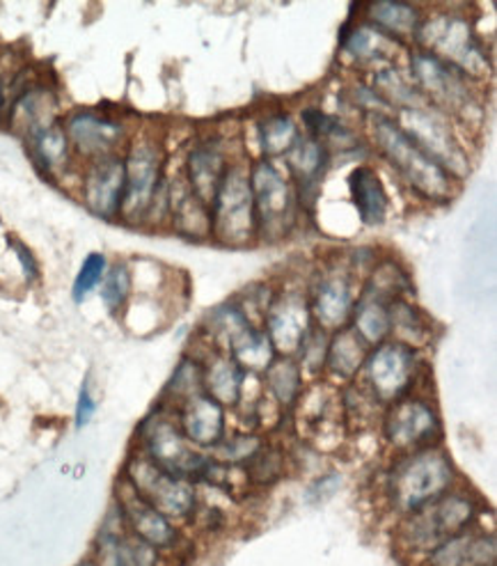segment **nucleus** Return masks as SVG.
I'll list each match as a JSON object with an SVG mask.
<instances>
[{
	"label": "nucleus",
	"instance_id": "obj_1",
	"mask_svg": "<svg viewBox=\"0 0 497 566\" xmlns=\"http://www.w3.org/2000/svg\"><path fill=\"white\" fill-rule=\"evenodd\" d=\"M367 136L383 159L396 170L415 196L431 205H447L458 196L461 184L406 136L392 115L367 117Z\"/></svg>",
	"mask_w": 497,
	"mask_h": 566
},
{
	"label": "nucleus",
	"instance_id": "obj_2",
	"mask_svg": "<svg viewBox=\"0 0 497 566\" xmlns=\"http://www.w3.org/2000/svg\"><path fill=\"white\" fill-rule=\"evenodd\" d=\"M415 49L429 51L473 83L490 76L493 62L470 17L454 10L429 12L415 38Z\"/></svg>",
	"mask_w": 497,
	"mask_h": 566
},
{
	"label": "nucleus",
	"instance_id": "obj_3",
	"mask_svg": "<svg viewBox=\"0 0 497 566\" xmlns=\"http://www.w3.org/2000/svg\"><path fill=\"white\" fill-rule=\"evenodd\" d=\"M409 76L422 99L450 115L458 127H477V122L484 117V104L475 83L433 53L413 49L409 55Z\"/></svg>",
	"mask_w": 497,
	"mask_h": 566
},
{
	"label": "nucleus",
	"instance_id": "obj_4",
	"mask_svg": "<svg viewBox=\"0 0 497 566\" xmlns=\"http://www.w3.org/2000/svg\"><path fill=\"white\" fill-rule=\"evenodd\" d=\"M121 159L124 175H127V191H124L119 220L134 228H145L149 209L168 177L163 140L154 132L134 134L121 151Z\"/></svg>",
	"mask_w": 497,
	"mask_h": 566
},
{
	"label": "nucleus",
	"instance_id": "obj_5",
	"mask_svg": "<svg viewBox=\"0 0 497 566\" xmlns=\"http://www.w3.org/2000/svg\"><path fill=\"white\" fill-rule=\"evenodd\" d=\"M392 117L403 129V134H406L429 159L436 161L450 177H454L458 184L463 179H468L473 170L470 151L456 129L458 124L450 115L422 102L413 108L392 113Z\"/></svg>",
	"mask_w": 497,
	"mask_h": 566
},
{
	"label": "nucleus",
	"instance_id": "obj_6",
	"mask_svg": "<svg viewBox=\"0 0 497 566\" xmlns=\"http://www.w3.org/2000/svg\"><path fill=\"white\" fill-rule=\"evenodd\" d=\"M211 239L228 248H245L257 241V216L251 188V164L236 159L225 172L211 205Z\"/></svg>",
	"mask_w": 497,
	"mask_h": 566
},
{
	"label": "nucleus",
	"instance_id": "obj_7",
	"mask_svg": "<svg viewBox=\"0 0 497 566\" xmlns=\"http://www.w3.org/2000/svg\"><path fill=\"white\" fill-rule=\"evenodd\" d=\"M454 482V468L445 452L424 448L403 457L390 473L388 493L396 512L413 514L445 495Z\"/></svg>",
	"mask_w": 497,
	"mask_h": 566
},
{
	"label": "nucleus",
	"instance_id": "obj_8",
	"mask_svg": "<svg viewBox=\"0 0 497 566\" xmlns=\"http://www.w3.org/2000/svg\"><path fill=\"white\" fill-rule=\"evenodd\" d=\"M251 188L257 216L260 241H283L292 234L298 223V198L296 188L285 168L275 161L257 159L251 164Z\"/></svg>",
	"mask_w": 497,
	"mask_h": 566
},
{
	"label": "nucleus",
	"instance_id": "obj_9",
	"mask_svg": "<svg viewBox=\"0 0 497 566\" xmlns=\"http://www.w3.org/2000/svg\"><path fill=\"white\" fill-rule=\"evenodd\" d=\"M62 127H65L81 166L104 159V156L121 154L134 136L127 119L102 108L72 111L62 119Z\"/></svg>",
	"mask_w": 497,
	"mask_h": 566
},
{
	"label": "nucleus",
	"instance_id": "obj_10",
	"mask_svg": "<svg viewBox=\"0 0 497 566\" xmlns=\"http://www.w3.org/2000/svg\"><path fill=\"white\" fill-rule=\"evenodd\" d=\"M477 514L475 502L468 495L445 493L409 514L403 523V537L415 551H436L456 534L465 532Z\"/></svg>",
	"mask_w": 497,
	"mask_h": 566
},
{
	"label": "nucleus",
	"instance_id": "obj_11",
	"mask_svg": "<svg viewBox=\"0 0 497 566\" xmlns=\"http://www.w3.org/2000/svg\"><path fill=\"white\" fill-rule=\"evenodd\" d=\"M140 440L145 448L142 454L154 465L166 470L168 475L189 482L204 475L209 459H204V454L195 450V446L183 436L179 424L172 422L168 416L157 413L147 418L140 427Z\"/></svg>",
	"mask_w": 497,
	"mask_h": 566
},
{
	"label": "nucleus",
	"instance_id": "obj_12",
	"mask_svg": "<svg viewBox=\"0 0 497 566\" xmlns=\"http://www.w3.org/2000/svg\"><path fill=\"white\" fill-rule=\"evenodd\" d=\"M129 486L166 518H186L195 512V486L189 480L168 475L166 470L154 465L145 454H136L127 463Z\"/></svg>",
	"mask_w": 497,
	"mask_h": 566
},
{
	"label": "nucleus",
	"instance_id": "obj_13",
	"mask_svg": "<svg viewBox=\"0 0 497 566\" xmlns=\"http://www.w3.org/2000/svg\"><path fill=\"white\" fill-rule=\"evenodd\" d=\"M367 384L377 403H394L413 386L417 356L399 342H383L364 360Z\"/></svg>",
	"mask_w": 497,
	"mask_h": 566
},
{
	"label": "nucleus",
	"instance_id": "obj_14",
	"mask_svg": "<svg viewBox=\"0 0 497 566\" xmlns=\"http://www.w3.org/2000/svg\"><path fill=\"white\" fill-rule=\"evenodd\" d=\"M356 273L349 266H330L317 275V282L309 294V310L317 319V326L326 333L345 331L351 322L353 307L358 303Z\"/></svg>",
	"mask_w": 497,
	"mask_h": 566
},
{
	"label": "nucleus",
	"instance_id": "obj_15",
	"mask_svg": "<svg viewBox=\"0 0 497 566\" xmlns=\"http://www.w3.org/2000/svg\"><path fill=\"white\" fill-rule=\"evenodd\" d=\"M78 191L89 213L102 220H117L121 216L124 191H127L121 154L83 164L78 170Z\"/></svg>",
	"mask_w": 497,
	"mask_h": 566
},
{
	"label": "nucleus",
	"instance_id": "obj_16",
	"mask_svg": "<svg viewBox=\"0 0 497 566\" xmlns=\"http://www.w3.org/2000/svg\"><path fill=\"white\" fill-rule=\"evenodd\" d=\"M264 333L268 335L273 349L294 356L313 328V310L305 292H277L266 310Z\"/></svg>",
	"mask_w": 497,
	"mask_h": 566
},
{
	"label": "nucleus",
	"instance_id": "obj_17",
	"mask_svg": "<svg viewBox=\"0 0 497 566\" xmlns=\"http://www.w3.org/2000/svg\"><path fill=\"white\" fill-rule=\"evenodd\" d=\"M236 159L230 156V149L223 138L204 136L195 140L183 159V181L191 188V193L202 200L207 207L211 205L215 191Z\"/></svg>",
	"mask_w": 497,
	"mask_h": 566
},
{
	"label": "nucleus",
	"instance_id": "obj_18",
	"mask_svg": "<svg viewBox=\"0 0 497 566\" xmlns=\"http://www.w3.org/2000/svg\"><path fill=\"white\" fill-rule=\"evenodd\" d=\"M339 49L353 67L364 72H377L381 67L394 65L396 55L401 53V44L388 38L377 25L369 21H349L341 28Z\"/></svg>",
	"mask_w": 497,
	"mask_h": 566
},
{
	"label": "nucleus",
	"instance_id": "obj_19",
	"mask_svg": "<svg viewBox=\"0 0 497 566\" xmlns=\"http://www.w3.org/2000/svg\"><path fill=\"white\" fill-rule=\"evenodd\" d=\"M441 433L438 413L422 399H396L385 416V438L399 450L420 448Z\"/></svg>",
	"mask_w": 497,
	"mask_h": 566
},
{
	"label": "nucleus",
	"instance_id": "obj_20",
	"mask_svg": "<svg viewBox=\"0 0 497 566\" xmlns=\"http://www.w3.org/2000/svg\"><path fill=\"white\" fill-rule=\"evenodd\" d=\"M60 122L57 92L42 83H28L6 111V124L23 140Z\"/></svg>",
	"mask_w": 497,
	"mask_h": 566
},
{
	"label": "nucleus",
	"instance_id": "obj_21",
	"mask_svg": "<svg viewBox=\"0 0 497 566\" xmlns=\"http://www.w3.org/2000/svg\"><path fill=\"white\" fill-rule=\"evenodd\" d=\"M285 159H287L285 170L296 188L298 205H300V209H305L317 200L332 156L317 138L300 134V138L287 151Z\"/></svg>",
	"mask_w": 497,
	"mask_h": 566
},
{
	"label": "nucleus",
	"instance_id": "obj_22",
	"mask_svg": "<svg viewBox=\"0 0 497 566\" xmlns=\"http://www.w3.org/2000/svg\"><path fill=\"white\" fill-rule=\"evenodd\" d=\"M117 507L127 530L151 548H172V544L177 542V532L170 518L147 505V502L129 486L127 480H121L119 484Z\"/></svg>",
	"mask_w": 497,
	"mask_h": 566
},
{
	"label": "nucleus",
	"instance_id": "obj_23",
	"mask_svg": "<svg viewBox=\"0 0 497 566\" xmlns=\"http://www.w3.org/2000/svg\"><path fill=\"white\" fill-rule=\"evenodd\" d=\"M25 149L38 170L51 181H65L72 172L81 170V166H76L78 159L70 145L65 127H62V119L25 138Z\"/></svg>",
	"mask_w": 497,
	"mask_h": 566
},
{
	"label": "nucleus",
	"instance_id": "obj_24",
	"mask_svg": "<svg viewBox=\"0 0 497 566\" xmlns=\"http://www.w3.org/2000/svg\"><path fill=\"white\" fill-rule=\"evenodd\" d=\"M179 429L195 448H215L225 436V408L200 392L181 403Z\"/></svg>",
	"mask_w": 497,
	"mask_h": 566
},
{
	"label": "nucleus",
	"instance_id": "obj_25",
	"mask_svg": "<svg viewBox=\"0 0 497 566\" xmlns=\"http://www.w3.org/2000/svg\"><path fill=\"white\" fill-rule=\"evenodd\" d=\"M168 220L172 230H177L186 239H211L209 207L191 193L183 177H179L177 181L168 179Z\"/></svg>",
	"mask_w": 497,
	"mask_h": 566
},
{
	"label": "nucleus",
	"instance_id": "obj_26",
	"mask_svg": "<svg viewBox=\"0 0 497 566\" xmlns=\"http://www.w3.org/2000/svg\"><path fill=\"white\" fill-rule=\"evenodd\" d=\"M349 193L364 228H381L385 223L390 211V198L377 168L358 166L349 175Z\"/></svg>",
	"mask_w": 497,
	"mask_h": 566
},
{
	"label": "nucleus",
	"instance_id": "obj_27",
	"mask_svg": "<svg viewBox=\"0 0 497 566\" xmlns=\"http://www.w3.org/2000/svg\"><path fill=\"white\" fill-rule=\"evenodd\" d=\"M364 21L377 25L381 33L399 42L401 46L415 44L417 30L422 25L424 12L420 6L399 3V0H379V3L364 6Z\"/></svg>",
	"mask_w": 497,
	"mask_h": 566
},
{
	"label": "nucleus",
	"instance_id": "obj_28",
	"mask_svg": "<svg viewBox=\"0 0 497 566\" xmlns=\"http://www.w3.org/2000/svg\"><path fill=\"white\" fill-rule=\"evenodd\" d=\"M124 530H127L124 518L117 530L104 525L95 566H157V548H151L149 544L140 542Z\"/></svg>",
	"mask_w": 497,
	"mask_h": 566
},
{
	"label": "nucleus",
	"instance_id": "obj_29",
	"mask_svg": "<svg viewBox=\"0 0 497 566\" xmlns=\"http://www.w3.org/2000/svg\"><path fill=\"white\" fill-rule=\"evenodd\" d=\"M429 566H495V539L477 532H461L431 551Z\"/></svg>",
	"mask_w": 497,
	"mask_h": 566
},
{
	"label": "nucleus",
	"instance_id": "obj_30",
	"mask_svg": "<svg viewBox=\"0 0 497 566\" xmlns=\"http://www.w3.org/2000/svg\"><path fill=\"white\" fill-rule=\"evenodd\" d=\"M255 132H257V145L262 154L260 159L275 161L279 156H287V151L300 138V124L289 111L273 108L257 119Z\"/></svg>",
	"mask_w": 497,
	"mask_h": 566
},
{
	"label": "nucleus",
	"instance_id": "obj_31",
	"mask_svg": "<svg viewBox=\"0 0 497 566\" xmlns=\"http://www.w3.org/2000/svg\"><path fill=\"white\" fill-rule=\"evenodd\" d=\"M245 371L239 363L225 354H215L204 367V395L219 401L223 408L234 406L241 399Z\"/></svg>",
	"mask_w": 497,
	"mask_h": 566
},
{
	"label": "nucleus",
	"instance_id": "obj_32",
	"mask_svg": "<svg viewBox=\"0 0 497 566\" xmlns=\"http://www.w3.org/2000/svg\"><path fill=\"white\" fill-rule=\"evenodd\" d=\"M353 333L364 347H379L390 335V303L371 294H360L351 314Z\"/></svg>",
	"mask_w": 497,
	"mask_h": 566
},
{
	"label": "nucleus",
	"instance_id": "obj_33",
	"mask_svg": "<svg viewBox=\"0 0 497 566\" xmlns=\"http://www.w3.org/2000/svg\"><path fill=\"white\" fill-rule=\"evenodd\" d=\"M371 90H374L381 102L392 111H403V108H413L417 104H422V94L417 92V87L413 85L409 72H403L396 65L390 67H381L374 74H371Z\"/></svg>",
	"mask_w": 497,
	"mask_h": 566
},
{
	"label": "nucleus",
	"instance_id": "obj_34",
	"mask_svg": "<svg viewBox=\"0 0 497 566\" xmlns=\"http://www.w3.org/2000/svg\"><path fill=\"white\" fill-rule=\"evenodd\" d=\"M431 322L417 305L406 298L390 303V333L396 335L394 342L415 352L431 339Z\"/></svg>",
	"mask_w": 497,
	"mask_h": 566
},
{
	"label": "nucleus",
	"instance_id": "obj_35",
	"mask_svg": "<svg viewBox=\"0 0 497 566\" xmlns=\"http://www.w3.org/2000/svg\"><path fill=\"white\" fill-rule=\"evenodd\" d=\"M367 356V347L360 342V337L353 331L345 328L337 331L328 342L326 365L335 376H339V379H353V376L364 367Z\"/></svg>",
	"mask_w": 497,
	"mask_h": 566
},
{
	"label": "nucleus",
	"instance_id": "obj_36",
	"mask_svg": "<svg viewBox=\"0 0 497 566\" xmlns=\"http://www.w3.org/2000/svg\"><path fill=\"white\" fill-rule=\"evenodd\" d=\"M230 358H234L243 371H266L275 360V349L262 328L251 326L230 347Z\"/></svg>",
	"mask_w": 497,
	"mask_h": 566
},
{
	"label": "nucleus",
	"instance_id": "obj_37",
	"mask_svg": "<svg viewBox=\"0 0 497 566\" xmlns=\"http://www.w3.org/2000/svg\"><path fill=\"white\" fill-rule=\"evenodd\" d=\"M411 292L409 273L403 271L394 260L377 262L369 271V280L364 285V294L383 298L385 303H394Z\"/></svg>",
	"mask_w": 497,
	"mask_h": 566
},
{
	"label": "nucleus",
	"instance_id": "obj_38",
	"mask_svg": "<svg viewBox=\"0 0 497 566\" xmlns=\"http://www.w3.org/2000/svg\"><path fill=\"white\" fill-rule=\"evenodd\" d=\"M251 326H255V324L245 317V312L236 303L215 307L207 317V331H209L211 339L215 344H221V349H225V352H230L232 344Z\"/></svg>",
	"mask_w": 497,
	"mask_h": 566
},
{
	"label": "nucleus",
	"instance_id": "obj_39",
	"mask_svg": "<svg viewBox=\"0 0 497 566\" xmlns=\"http://www.w3.org/2000/svg\"><path fill=\"white\" fill-rule=\"evenodd\" d=\"M266 386L271 395L283 403L292 406L303 392V369L292 358H277L266 369Z\"/></svg>",
	"mask_w": 497,
	"mask_h": 566
},
{
	"label": "nucleus",
	"instance_id": "obj_40",
	"mask_svg": "<svg viewBox=\"0 0 497 566\" xmlns=\"http://www.w3.org/2000/svg\"><path fill=\"white\" fill-rule=\"evenodd\" d=\"M102 301L110 314L121 312V307L129 303L134 292V275L127 262L108 264V271L102 280Z\"/></svg>",
	"mask_w": 497,
	"mask_h": 566
},
{
	"label": "nucleus",
	"instance_id": "obj_41",
	"mask_svg": "<svg viewBox=\"0 0 497 566\" xmlns=\"http://www.w3.org/2000/svg\"><path fill=\"white\" fill-rule=\"evenodd\" d=\"M204 392V367L198 360L186 358L168 386V395H172L177 401H186L195 395Z\"/></svg>",
	"mask_w": 497,
	"mask_h": 566
},
{
	"label": "nucleus",
	"instance_id": "obj_42",
	"mask_svg": "<svg viewBox=\"0 0 497 566\" xmlns=\"http://www.w3.org/2000/svg\"><path fill=\"white\" fill-rule=\"evenodd\" d=\"M106 271H108L106 255L104 253H89L83 260V264H81V269L76 273V280H74V287H72L74 301L83 303L92 292H95L102 285Z\"/></svg>",
	"mask_w": 497,
	"mask_h": 566
},
{
	"label": "nucleus",
	"instance_id": "obj_43",
	"mask_svg": "<svg viewBox=\"0 0 497 566\" xmlns=\"http://www.w3.org/2000/svg\"><path fill=\"white\" fill-rule=\"evenodd\" d=\"M247 475L260 484H271L283 475V452L273 448H260V452L245 463Z\"/></svg>",
	"mask_w": 497,
	"mask_h": 566
},
{
	"label": "nucleus",
	"instance_id": "obj_44",
	"mask_svg": "<svg viewBox=\"0 0 497 566\" xmlns=\"http://www.w3.org/2000/svg\"><path fill=\"white\" fill-rule=\"evenodd\" d=\"M215 448H219V452H215V454H219L221 463L236 465V463L251 461L260 452L262 443H260V438H255V436H234L230 440L223 438Z\"/></svg>",
	"mask_w": 497,
	"mask_h": 566
},
{
	"label": "nucleus",
	"instance_id": "obj_45",
	"mask_svg": "<svg viewBox=\"0 0 497 566\" xmlns=\"http://www.w3.org/2000/svg\"><path fill=\"white\" fill-rule=\"evenodd\" d=\"M328 333L319 326L313 324V328L307 331L303 344H300V365L307 367L309 371H319L326 365V354H328ZM300 367V369H303Z\"/></svg>",
	"mask_w": 497,
	"mask_h": 566
},
{
	"label": "nucleus",
	"instance_id": "obj_46",
	"mask_svg": "<svg viewBox=\"0 0 497 566\" xmlns=\"http://www.w3.org/2000/svg\"><path fill=\"white\" fill-rule=\"evenodd\" d=\"M95 411H97V401L95 397H92V390H89V381H85L81 386V392H78V401H76V427H85L92 418H95Z\"/></svg>",
	"mask_w": 497,
	"mask_h": 566
},
{
	"label": "nucleus",
	"instance_id": "obj_47",
	"mask_svg": "<svg viewBox=\"0 0 497 566\" xmlns=\"http://www.w3.org/2000/svg\"><path fill=\"white\" fill-rule=\"evenodd\" d=\"M14 250H17V258H19V262H21V269H23V273H25V280H28V282L38 280V277H40V264H38V260L33 258V253H30V250H28L23 243H19V241H14Z\"/></svg>",
	"mask_w": 497,
	"mask_h": 566
},
{
	"label": "nucleus",
	"instance_id": "obj_48",
	"mask_svg": "<svg viewBox=\"0 0 497 566\" xmlns=\"http://www.w3.org/2000/svg\"><path fill=\"white\" fill-rule=\"evenodd\" d=\"M6 111H8V81L3 78V74H0V119L6 117Z\"/></svg>",
	"mask_w": 497,
	"mask_h": 566
},
{
	"label": "nucleus",
	"instance_id": "obj_49",
	"mask_svg": "<svg viewBox=\"0 0 497 566\" xmlns=\"http://www.w3.org/2000/svg\"><path fill=\"white\" fill-rule=\"evenodd\" d=\"M83 566H89V564H83Z\"/></svg>",
	"mask_w": 497,
	"mask_h": 566
}]
</instances>
